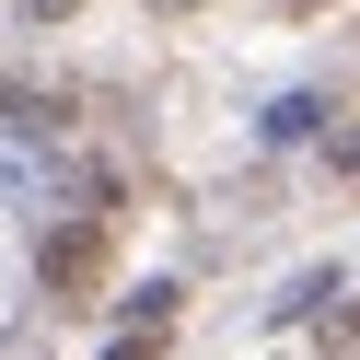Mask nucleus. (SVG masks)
<instances>
[{
    "label": "nucleus",
    "mask_w": 360,
    "mask_h": 360,
    "mask_svg": "<svg viewBox=\"0 0 360 360\" xmlns=\"http://www.w3.org/2000/svg\"><path fill=\"white\" fill-rule=\"evenodd\" d=\"M337 349H360V314H349V337H337Z\"/></svg>",
    "instance_id": "f03ea898"
},
{
    "label": "nucleus",
    "mask_w": 360,
    "mask_h": 360,
    "mask_svg": "<svg viewBox=\"0 0 360 360\" xmlns=\"http://www.w3.org/2000/svg\"><path fill=\"white\" fill-rule=\"evenodd\" d=\"M94 267H105V221H70L47 244V290H94Z\"/></svg>",
    "instance_id": "f257e3e1"
}]
</instances>
